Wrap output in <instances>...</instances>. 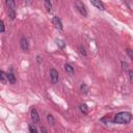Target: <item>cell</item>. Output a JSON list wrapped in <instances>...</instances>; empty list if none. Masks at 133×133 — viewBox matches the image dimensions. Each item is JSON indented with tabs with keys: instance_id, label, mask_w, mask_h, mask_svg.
Returning a JSON list of instances; mask_svg holds the SVG:
<instances>
[{
	"instance_id": "obj_17",
	"label": "cell",
	"mask_w": 133,
	"mask_h": 133,
	"mask_svg": "<svg viewBox=\"0 0 133 133\" xmlns=\"http://www.w3.org/2000/svg\"><path fill=\"white\" fill-rule=\"evenodd\" d=\"M5 31V27H4V23L2 20H0V32H4Z\"/></svg>"
},
{
	"instance_id": "obj_6",
	"label": "cell",
	"mask_w": 133,
	"mask_h": 133,
	"mask_svg": "<svg viewBox=\"0 0 133 133\" xmlns=\"http://www.w3.org/2000/svg\"><path fill=\"white\" fill-rule=\"evenodd\" d=\"M31 119L33 123H38L39 122V116H38V113L36 111V109H32L31 110Z\"/></svg>"
},
{
	"instance_id": "obj_12",
	"label": "cell",
	"mask_w": 133,
	"mask_h": 133,
	"mask_svg": "<svg viewBox=\"0 0 133 133\" xmlns=\"http://www.w3.org/2000/svg\"><path fill=\"white\" fill-rule=\"evenodd\" d=\"M79 108H80V111H81L83 114H87V113H88V107H87L86 104H81V105L79 106Z\"/></svg>"
},
{
	"instance_id": "obj_9",
	"label": "cell",
	"mask_w": 133,
	"mask_h": 133,
	"mask_svg": "<svg viewBox=\"0 0 133 133\" xmlns=\"http://www.w3.org/2000/svg\"><path fill=\"white\" fill-rule=\"evenodd\" d=\"M44 5H45V8L47 11H51L52 10V3L50 0H44Z\"/></svg>"
},
{
	"instance_id": "obj_15",
	"label": "cell",
	"mask_w": 133,
	"mask_h": 133,
	"mask_svg": "<svg viewBox=\"0 0 133 133\" xmlns=\"http://www.w3.org/2000/svg\"><path fill=\"white\" fill-rule=\"evenodd\" d=\"M47 121H48V123L50 125H54V117H53L52 114H48L47 115Z\"/></svg>"
},
{
	"instance_id": "obj_11",
	"label": "cell",
	"mask_w": 133,
	"mask_h": 133,
	"mask_svg": "<svg viewBox=\"0 0 133 133\" xmlns=\"http://www.w3.org/2000/svg\"><path fill=\"white\" fill-rule=\"evenodd\" d=\"M7 80H8V83L10 84H15L16 83V77L12 73H8L7 74Z\"/></svg>"
},
{
	"instance_id": "obj_4",
	"label": "cell",
	"mask_w": 133,
	"mask_h": 133,
	"mask_svg": "<svg viewBox=\"0 0 133 133\" xmlns=\"http://www.w3.org/2000/svg\"><path fill=\"white\" fill-rule=\"evenodd\" d=\"M52 23H53V25H54V27L56 28V29H58V30H62V23H61V20L58 18V17H53V19H52Z\"/></svg>"
},
{
	"instance_id": "obj_16",
	"label": "cell",
	"mask_w": 133,
	"mask_h": 133,
	"mask_svg": "<svg viewBox=\"0 0 133 133\" xmlns=\"http://www.w3.org/2000/svg\"><path fill=\"white\" fill-rule=\"evenodd\" d=\"M56 44H57V46H59L60 48H63V47H64V42L61 41V39H56Z\"/></svg>"
},
{
	"instance_id": "obj_18",
	"label": "cell",
	"mask_w": 133,
	"mask_h": 133,
	"mask_svg": "<svg viewBox=\"0 0 133 133\" xmlns=\"http://www.w3.org/2000/svg\"><path fill=\"white\" fill-rule=\"evenodd\" d=\"M8 15H9V17H10L11 20H14L15 17H16V12H15L14 10H9V9H8Z\"/></svg>"
},
{
	"instance_id": "obj_22",
	"label": "cell",
	"mask_w": 133,
	"mask_h": 133,
	"mask_svg": "<svg viewBox=\"0 0 133 133\" xmlns=\"http://www.w3.org/2000/svg\"><path fill=\"white\" fill-rule=\"evenodd\" d=\"M127 53H128V55H129L130 58H133V53H132V50L131 49H127Z\"/></svg>"
},
{
	"instance_id": "obj_3",
	"label": "cell",
	"mask_w": 133,
	"mask_h": 133,
	"mask_svg": "<svg viewBox=\"0 0 133 133\" xmlns=\"http://www.w3.org/2000/svg\"><path fill=\"white\" fill-rule=\"evenodd\" d=\"M50 79H51V82L53 84H56L58 82L59 76H58V72L55 69H51L50 70Z\"/></svg>"
},
{
	"instance_id": "obj_25",
	"label": "cell",
	"mask_w": 133,
	"mask_h": 133,
	"mask_svg": "<svg viewBox=\"0 0 133 133\" xmlns=\"http://www.w3.org/2000/svg\"><path fill=\"white\" fill-rule=\"evenodd\" d=\"M36 58H37V62H38V63H41V61H42V59H41V56H37Z\"/></svg>"
},
{
	"instance_id": "obj_14",
	"label": "cell",
	"mask_w": 133,
	"mask_h": 133,
	"mask_svg": "<svg viewBox=\"0 0 133 133\" xmlns=\"http://www.w3.org/2000/svg\"><path fill=\"white\" fill-rule=\"evenodd\" d=\"M80 90H81V92H82V94H87L88 88H87V86H86V84H85V83H82V84L80 85Z\"/></svg>"
},
{
	"instance_id": "obj_8",
	"label": "cell",
	"mask_w": 133,
	"mask_h": 133,
	"mask_svg": "<svg viewBox=\"0 0 133 133\" xmlns=\"http://www.w3.org/2000/svg\"><path fill=\"white\" fill-rule=\"evenodd\" d=\"M6 5H7L9 10L16 11V2H15V0H6Z\"/></svg>"
},
{
	"instance_id": "obj_5",
	"label": "cell",
	"mask_w": 133,
	"mask_h": 133,
	"mask_svg": "<svg viewBox=\"0 0 133 133\" xmlns=\"http://www.w3.org/2000/svg\"><path fill=\"white\" fill-rule=\"evenodd\" d=\"M90 2H91V4L95 6V7H97L98 9H100V10H104L105 9V6H104V4H103V2L101 1V0H89Z\"/></svg>"
},
{
	"instance_id": "obj_21",
	"label": "cell",
	"mask_w": 133,
	"mask_h": 133,
	"mask_svg": "<svg viewBox=\"0 0 133 133\" xmlns=\"http://www.w3.org/2000/svg\"><path fill=\"white\" fill-rule=\"evenodd\" d=\"M128 74H129V80H130V82H132L133 81V71L130 70Z\"/></svg>"
},
{
	"instance_id": "obj_24",
	"label": "cell",
	"mask_w": 133,
	"mask_h": 133,
	"mask_svg": "<svg viewBox=\"0 0 133 133\" xmlns=\"http://www.w3.org/2000/svg\"><path fill=\"white\" fill-rule=\"evenodd\" d=\"M31 2H32V0H25V3H26V4H28V5H30V4H31Z\"/></svg>"
},
{
	"instance_id": "obj_19",
	"label": "cell",
	"mask_w": 133,
	"mask_h": 133,
	"mask_svg": "<svg viewBox=\"0 0 133 133\" xmlns=\"http://www.w3.org/2000/svg\"><path fill=\"white\" fill-rule=\"evenodd\" d=\"M29 131H30V132H32V133H35V132H37L36 128H35L34 126H32V125H29Z\"/></svg>"
},
{
	"instance_id": "obj_13",
	"label": "cell",
	"mask_w": 133,
	"mask_h": 133,
	"mask_svg": "<svg viewBox=\"0 0 133 133\" xmlns=\"http://www.w3.org/2000/svg\"><path fill=\"white\" fill-rule=\"evenodd\" d=\"M0 80L3 82V83H6L8 80H7V74L4 73L3 71H0Z\"/></svg>"
},
{
	"instance_id": "obj_7",
	"label": "cell",
	"mask_w": 133,
	"mask_h": 133,
	"mask_svg": "<svg viewBox=\"0 0 133 133\" xmlns=\"http://www.w3.org/2000/svg\"><path fill=\"white\" fill-rule=\"evenodd\" d=\"M20 45H21V48H22L23 51H27L28 48H29V44H28V41L26 38H21Z\"/></svg>"
},
{
	"instance_id": "obj_1",
	"label": "cell",
	"mask_w": 133,
	"mask_h": 133,
	"mask_svg": "<svg viewBox=\"0 0 133 133\" xmlns=\"http://www.w3.org/2000/svg\"><path fill=\"white\" fill-rule=\"evenodd\" d=\"M131 121H132V114L128 111L118 112L114 115L113 118V123L116 124H129Z\"/></svg>"
},
{
	"instance_id": "obj_20",
	"label": "cell",
	"mask_w": 133,
	"mask_h": 133,
	"mask_svg": "<svg viewBox=\"0 0 133 133\" xmlns=\"http://www.w3.org/2000/svg\"><path fill=\"white\" fill-rule=\"evenodd\" d=\"M122 68H123V70H128V68H129V65H128V63L127 62H125V61H122Z\"/></svg>"
},
{
	"instance_id": "obj_10",
	"label": "cell",
	"mask_w": 133,
	"mask_h": 133,
	"mask_svg": "<svg viewBox=\"0 0 133 133\" xmlns=\"http://www.w3.org/2000/svg\"><path fill=\"white\" fill-rule=\"evenodd\" d=\"M64 70H65V72H66L68 74H70V75H73V74H74V69H73V66H72L71 64H69V63H65V64H64Z\"/></svg>"
},
{
	"instance_id": "obj_2",
	"label": "cell",
	"mask_w": 133,
	"mask_h": 133,
	"mask_svg": "<svg viewBox=\"0 0 133 133\" xmlns=\"http://www.w3.org/2000/svg\"><path fill=\"white\" fill-rule=\"evenodd\" d=\"M75 6H76L77 10L80 12L81 16H83V17L87 16V10H86L85 5L83 4V2L81 0H75Z\"/></svg>"
},
{
	"instance_id": "obj_23",
	"label": "cell",
	"mask_w": 133,
	"mask_h": 133,
	"mask_svg": "<svg viewBox=\"0 0 133 133\" xmlns=\"http://www.w3.org/2000/svg\"><path fill=\"white\" fill-rule=\"evenodd\" d=\"M79 50H80V53H81L82 55H86V52L84 51V48H82V47H79Z\"/></svg>"
}]
</instances>
